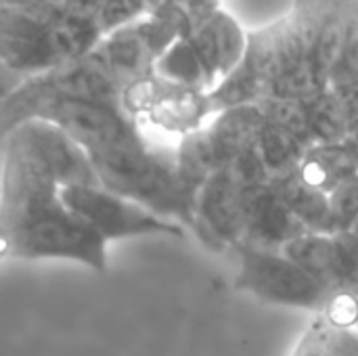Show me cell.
<instances>
[{"instance_id":"6da1fadb","label":"cell","mask_w":358,"mask_h":356,"mask_svg":"<svg viewBox=\"0 0 358 356\" xmlns=\"http://www.w3.org/2000/svg\"><path fill=\"white\" fill-rule=\"evenodd\" d=\"M2 145L0 256L73 260L103 273L107 241L61 199L63 187L101 185L82 147L46 120L17 124Z\"/></svg>"},{"instance_id":"7a4b0ae2","label":"cell","mask_w":358,"mask_h":356,"mask_svg":"<svg viewBox=\"0 0 358 356\" xmlns=\"http://www.w3.org/2000/svg\"><path fill=\"white\" fill-rule=\"evenodd\" d=\"M352 88H358V0H292L285 15L248 29L239 65L208 94L220 111Z\"/></svg>"},{"instance_id":"3957f363","label":"cell","mask_w":358,"mask_h":356,"mask_svg":"<svg viewBox=\"0 0 358 356\" xmlns=\"http://www.w3.org/2000/svg\"><path fill=\"white\" fill-rule=\"evenodd\" d=\"M248 29L220 4L193 13L178 38L155 61V73L168 82L214 90L239 65Z\"/></svg>"},{"instance_id":"277c9868","label":"cell","mask_w":358,"mask_h":356,"mask_svg":"<svg viewBox=\"0 0 358 356\" xmlns=\"http://www.w3.org/2000/svg\"><path fill=\"white\" fill-rule=\"evenodd\" d=\"M233 252L237 254L235 287L262 302L321 313L331 298L319 281L281 250L241 243Z\"/></svg>"},{"instance_id":"5b68a950","label":"cell","mask_w":358,"mask_h":356,"mask_svg":"<svg viewBox=\"0 0 358 356\" xmlns=\"http://www.w3.org/2000/svg\"><path fill=\"white\" fill-rule=\"evenodd\" d=\"M61 199L67 210L84 222L103 241L164 235L185 237L182 225L162 218L151 210L107 191L101 185H69L61 189Z\"/></svg>"},{"instance_id":"8992f818","label":"cell","mask_w":358,"mask_h":356,"mask_svg":"<svg viewBox=\"0 0 358 356\" xmlns=\"http://www.w3.org/2000/svg\"><path fill=\"white\" fill-rule=\"evenodd\" d=\"M331 296L358 292V237L344 233H302L281 248Z\"/></svg>"},{"instance_id":"52a82bcc","label":"cell","mask_w":358,"mask_h":356,"mask_svg":"<svg viewBox=\"0 0 358 356\" xmlns=\"http://www.w3.org/2000/svg\"><path fill=\"white\" fill-rule=\"evenodd\" d=\"M245 191L227 168L212 174L195 195L193 231L212 248H231L245 239Z\"/></svg>"},{"instance_id":"ba28073f","label":"cell","mask_w":358,"mask_h":356,"mask_svg":"<svg viewBox=\"0 0 358 356\" xmlns=\"http://www.w3.org/2000/svg\"><path fill=\"white\" fill-rule=\"evenodd\" d=\"M245 218L243 243L256 248L281 250L285 243L306 233L271 183L245 191Z\"/></svg>"},{"instance_id":"9c48e42d","label":"cell","mask_w":358,"mask_h":356,"mask_svg":"<svg viewBox=\"0 0 358 356\" xmlns=\"http://www.w3.org/2000/svg\"><path fill=\"white\" fill-rule=\"evenodd\" d=\"M262 124H264V113L258 103L237 105L216 111L201 128V134L216 164L220 168H227L248 151L256 149V141Z\"/></svg>"},{"instance_id":"30bf717a","label":"cell","mask_w":358,"mask_h":356,"mask_svg":"<svg viewBox=\"0 0 358 356\" xmlns=\"http://www.w3.org/2000/svg\"><path fill=\"white\" fill-rule=\"evenodd\" d=\"M296 172L317 191L331 195L340 187L358 178V159L344 141L313 145L304 153Z\"/></svg>"},{"instance_id":"8fae6325","label":"cell","mask_w":358,"mask_h":356,"mask_svg":"<svg viewBox=\"0 0 358 356\" xmlns=\"http://www.w3.org/2000/svg\"><path fill=\"white\" fill-rule=\"evenodd\" d=\"M271 185L306 233H331L329 195L304 183L298 172L273 178Z\"/></svg>"},{"instance_id":"7c38bea8","label":"cell","mask_w":358,"mask_h":356,"mask_svg":"<svg viewBox=\"0 0 358 356\" xmlns=\"http://www.w3.org/2000/svg\"><path fill=\"white\" fill-rule=\"evenodd\" d=\"M308 149H310V145H306L302 138H298L289 130H285L264 118V124H262L258 141H256V151H258L271 180L296 172Z\"/></svg>"},{"instance_id":"4fadbf2b","label":"cell","mask_w":358,"mask_h":356,"mask_svg":"<svg viewBox=\"0 0 358 356\" xmlns=\"http://www.w3.org/2000/svg\"><path fill=\"white\" fill-rule=\"evenodd\" d=\"M331 208V233L352 231L358 220V178L340 187L329 195Z\"/></svg>"},{"instance_id":"5bb4252c","label":"cell","mask_w":358,"mask_h":356,"mask_svg":"<svg viewBox=\"0 0 358 356\" xmlns=\"http://www.w3.org/2000/svg\"><path fill=\"white\" fill-rule=\"evenodd\" d=\"M319 315L334 327H352L358 332V294H334Z\"/></svg>"},{"instance_id":"9a60e30c","label":"cell","mask_w":358,"mask_h":356,"mask_svg":"<svg viewBox=\"0 0 358 356\" xmlns=\"http://www.w3.org/2000/svg\"><path fill=\"white\" fill-rule=\"evenodd\" d=\"M292 356H334L327 336H325V323L321 317L313 321V325L304 332V336L298 340Z\"/></svg>"},{"instance_id":"2e32d148","label":"cell","mask_w":358,"mask_h":356,"mask_svg":"<svg viewBox=\"0 0 358 356\" xmlns=\"http://www.w3.org/2000/svg\"><path fill=\"white\" fill-rule=\"evenodd\" d=\"M325 336H327V342H329V348H331L334 356H358L357 329H352V327H334V325L325 323Z\"/></svg>"},{"instance_id":"e0dca14e","label":"cell","mask_w":358,"mask_h":356,"mask_svg":"<svg viewBox=\"0 0 358 356\" xmlns=\"http://www.w3.org/2000/svg\"><path fill=\"white\" fill-rule=\"evenodd\" d=\"M216 4H220V0H162L159 6H174V8H180L185 13H199L203 8H210V6H216Z\"/></svg>"},{"instance_id":"ac0fdd59","label":"cell","mask_w":358,"mask_h":356,"mask_svg":"<svg viewBox=\"0 0 358 356\" xmlns=\"http://www.w3.org/2000/svg\"><path fill=\"white\" fill-rule=\"evenodd\" d=\"M352 233H355V235H357V237H358V220H357V225L352 227Z\"/></svg>"}]
</instances>
